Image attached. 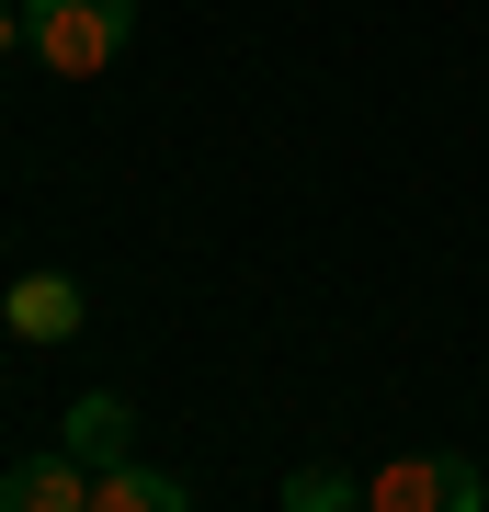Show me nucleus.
Segmentation results:
<instances>
[{
    "label": "nucleus",
    "mask_w": 489,
    "mask_h": 512,
    "mask_svg": "<svg viewBox=\"0 0 489 512\" xmlns=\"http://www.w3.org/2000/svg\"><path fill=\"white\" fill-rule=\"evenodd\" d=\"M137 35V0H23V46L57 80H103Z\"/></svg>",
    "instance_id": "obj_1"
},
{
    "label": "nucleus",
    "mask_w": 489,
    "mask_h": 512,
    "mask_svg": "<svg viewBox=\"0 0 489 512\" xmlns=\"http://www.w3.org/2000/svg\"><path fill=\"white\" fill-rule=\"evenodd\" d=\"M364 512H489L478 456H399L364 478Z\"/></svg>",
    "instance_id": "obj_2"
},
{
    "label": "nucleus",
    "mask_w": 489,
    "mask_h": 512,
    "mask_svg": "<svg viewBox=\"0 0 489 512\" xmlns=\"http://www.w3.org/2000/svg\"><path fill=\"white\" fill-rule=\"evenodd\" d=\"M0 319L23 330V342H80V319H91V296L69 274H23L12 296H0Z\"/></svg>",
    "instance_id": "obj_3"
},
{
    "label": "nucleus",
    "mask_w": 489,
    "mask_h": 512,
    "mask_svg": "<svg viewBox=\"0 0 489 512\" xmlns=\"http://www.w3.org/2000/svg\"><path fill=\"white\" fill-rule=\"evenodd\" d=\"M0 512H91V467L57 444V456H23L0 478Z\"/></svg>",
    "instance_id": "obj_4"
},
{
    "label": "nucleus",
    "mask_w": 489,
    "mask_h": 512,
    "mask_svg": "<svg viewBox=\"0 0 489 512\" xmlns=\"http://www.w3.org/2000/svg\"><path fill=\"white\" fill-rule=\"evenodd\" d=\"M57 444H69V456L103 478V467H126L137 421H126V399H114V387H91V399H69V433H57Z\"/></svg>",
    "instance_id": "obj_5"
},
{
    "label": "nucleus",
    "mask_w": 489,
    "mask_h": 512,
    "mask_svg": "<svg viewBox=\"0 0 489 512\" xmlns=\"http://www.w3.org/2000/svg\"><path fill=\"white\" fill-rule=\"evenodd\" d=\"M91 512H194V490L126 456V467H103V478H91Z\"/></svg>",
    "instance_id": "obj_6"
},
{
    "label": "nucleus",
    "mask_w": 489,
    "mask_h": 512,
    "mask_svg": "<svg viewBox=\"0 0 489 512\" xmlns=\"http://www.w3.org/2000/svg\"><path fill=\"white\" fill-rule=\"evenodd\" d=\"M273 501H285V512H364V478H342V467H296Z\"/></svg>",
    "instance_id": "obj_7"
},
{
    "label": "nucleus",
    "mask_w": 489,
    "mask_h": 512,
    "mask_svg": "<svg viewBox=\"0 0 489 512\" xmlns=\"http://www.w3.org/2000/svg\"><path fill=\"white\" fill-rule=\"evenodd\" d=\"M23 46V0H0V57H12Z\"/></svg>",
    "instance_id": "obj_8"
}]
</instances>
